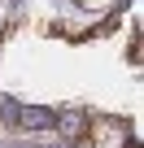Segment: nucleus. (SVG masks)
I'll use <instances>...</instances> for the list:
<instances>
[{"instance_id":"nucleus-1","label":"nucleus","mask_w":144,"mask_h":148,"mask_svg":"<svg viewBox=\"0 0 144 148\" xmlns=\"http://www.w3.org/2000/svg\"><path fill=\"white\" fill-rule=\"evenodd\" d=\"M13 122H22L26 131H39V126H57L52 109H18V118H13Z\"/></svg>"},{"instance_id":"nucleus-2","label":"nucleus","mask_w":144,"mask_h":148,"mask_svg":"<svg viewBox=\"0 0 144 148\" xmlns=\"http://www.w3.org/2000/svg\"><path fill=\"white\" fill-rule=\"evenodd\" d=\"M83 126H88V122H83V118H79V113H70V118H65V122H61V131H65V135H79V131H83Z\"/></svg>"},{"instance_id":"nucleus-3","label":"nucleus","mask_w":144,"mask_h":148,"mask_svg":"<svg viewBox=\"0 0 144 148\" xmlns=\"http://www.w3.org/2000/svg\"><path fill=\"white\" fill-rule=\"evenodd\" d=\"M0 118L13 122V118H18V105H13V100H0Z\"/></svg>"}]
</instances>
